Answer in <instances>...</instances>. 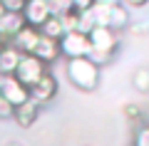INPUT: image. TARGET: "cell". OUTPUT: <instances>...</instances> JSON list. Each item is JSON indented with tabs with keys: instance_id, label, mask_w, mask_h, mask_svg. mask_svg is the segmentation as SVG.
Returning a JSON list of instances; mask_svg holds the SVG:
<instances>
[{
	"instance_id": "cell-4",
	"label": "cell",
	"mask_w": 149,
	"mask_h": 146,
	"mask_svg": "<svg viewBox=\"0 0 149 146\" xmlns=\"http://www.w3.org/2000/svg\"><path fill=\"white\" fill-rule=\"evenodd\" d=\"M0 97L8 102L10 107H20L30 99V92H27L25 84H20L13 74H0Z\"/></svg>"
},
{
	"instance_id": "cell-14",
	"label": "cell",
	"mask_w": 149,
	"mask_h": 146,
	"mask_svg": "<svg viewBox=\"0 0 149 146\" xmlns=\"http://www.w3.org/2000/svg\"><path fill=\"white\" fill-rule=\"evenodd\" d=\"M40 35L52 37V40H62L65 27H62V22H60V17H57V15H50L47 20L42 22V27H40Z\"/></svg>"
},
{
	"instance_id": "cell-10",
	"label": "cell",
	"mask_w": 149,
	"mask_h": 146,
	"mask_svg": "<svg viewBox=\"0 0 149 146\" xmlns=\"http://www.w3.org/2000/svg\"><path fill=\"white\" fill-rule=\"evenodd\" d=\"M22 27H25L22 12H3V15H0V37L5 42H10Z\"/></svg>"
},
{
	"instance_id": "cell-21",
	"label": "cell",
	"mask_w": 149,
	"mask_h": 146,
	"mask_svg": "<svg viewBox=\"0 0 149 146\" xmlns=\"http://www.w3.org/2000/svg\"><path fill=\"white\" fill-rule=\"evenodd\" d=\"M124 116L127 119H139L142 116V107H137V104H124Z\"/></svg>"
},
{
	"instance_id": "cell-19",
	"label": "cell",
	"mask_w": 149,
	"mask_h": 146,
	"mask_svg": "<svg viewBox=\"0 0 149 146\" xmlns=\"http://www.w3.org/2000/svg\"><path fill=\"white\" fill-rule=\"evenodd\" d=\"M25 3H27V0H0V5H3L5 12H22Z\"/></svg>"
},
{
	"instance_id": "cell-25",
	"label": "cell",
	"mask_w": 149,
	"mask_h": 146,
	"mask_svg": "<svg viewBox=\"0 0 149 146\" xmlns=\"http://www.w3.org/2000/svg\"><path fill=\"white\" fill-rule=\"evenodd\" d=\"M95 5H102V8H107V10H112L114 5H119V0H95Z\"/></svg>"
},
{
	"instance_id": "cell-26",
	"label": "cell",
	"mask_w": 149,
	"mask_h": 146,
	"mask_svg": "<svg viewBox=\"0 0 149 146\" xmlns=\"http://www.w3.org/2000/svg\"><path fill=\"white\" fill-rule=\"evenodd\" d=\"M3 45H5V40H3V37H0V50H3Z\"/></svg>"
},
{
	"instance_id": "cell-18",
	"label": "cell",
	"mask_w": 149,
	"mask_h": 146,
	"mask_svg": "<svg viewBox=\"0 0 149 146\" xmlns=\"http://www.w3.org/2000/svg\"><path fill=\"white\" fill-rule=\"evenodd\" d=\"M50 3V10H52V15H62V12L72 10V0H47Z\"/></svg>"
},
{
	"instance_id": "cell-5",
	"label": "cell",
	"mask_w": 149,
	"mask_h": 146,
	"mask_svg": "<svg viewBox=\"0 0 149 146\" xmlns=\"http://www.w3.org/2000/svg\"><path fill=\"white\" fill-rule=\"evenodd\" d=\"M90 45L95 52H102V55H114V50L119 47V37L117 32L112 30V27H95V30L90 32Z\"/></svg>"
},
{
	"instance_id": "cell-13",
	"label": "cell",
	"mask_w": 149,
	"mask_h": 146,
	"mask_svg": "<svg viewBox=\"0 0 149 146\" xmlns=\"http://www.w3.org/2000/svg\"><path fill=\"white\" fill-rule=\"evenodd\" d=\"M127 25H129V10L119 3V5H114L109 10V27L117 32V30H122V27H127Z\"/></svg>"
},
{
	"instance_id": "cell-9",
	"label": "cell",
	"mask_w": 149,
	"mask_h": 146,
	"mask_svg": "<svg viewBox=\"0 0 149 146\" xmlns=\"http://www.w3.org/2000/svg\"><path fill=\"white\" fill-rule=\"evenodd\" d=\"M37 40H40V30H37V27L25 25V27H22V30L10 40V45L15 47V50H20L22 55H32V50H35Z\"/></svg>"
},
{
	"instance_id": "cell-3",
	"label": "cell",
	"mask_w": 149,
	"mask_h": 146,
	"mask_svg": "<svg viewBox=\"0 0 149 146\" xmlns=\"http://www.w3.org/2000/svg\"><path fill=\"white\" fill-rule=\"evenodd\" d=\"M92 50L90 37L82 32H65L60 40V55L65 60H77V57H87Z\"/></svg>"
},
{
	"instance_id": "cell-15",
	"label": "cell",
	"mask_w": 149,
	"mask_h": 146,
	"mask_svg": "<svg viewBox=\"0 0 149 146\" xmlns=\"http://www.w3.org/2000/svg\"><path fill=\"white\" fill-rule=\"evenodd\" d=\"M87 12H90V17H92V22H95V27H109V10H107V8L95 5V3H92V8H90Z\"/></svg>"
},
{
	"instance_id": "cell-1",
	"label": "cell",
	"mask_w": 149,
	"mask_h": 146,
	"mask_svg": "<svg viewBox=\"0 0 149 146\" xmlns=\"http://www.w3.org/2000/svg\"><path fill=\"white\" fill-rule=\"evenodd\" d=\"M65 74L67 79L82 92H95L100 87V64H95L90 57H77L65 62Z\"/></svg>"
},
{
	"instance_id": "cell-27",
	"label": "cell",
	"mask_w": 149,
	"mask_h": 146,
	"mask_svg": "<svg viewBox=\"0 0 149 146\" xmlns=\"http://www.w3.org/2000/svg\"><path fill=\"white\" fill-rule=\"evenodd\" d=\"M3 12H5V10H3V5H0V15H3Z\"/></svg>"
},
{
	"instance_id": "cell-12",
	"label": "cell",
	"mask_w": 149,
	"mask_h": 146,
	"mask_svg": "<svg viewBox=\"0 0 149 146\" xmlns=\"http://www.w3.org/2000/svg\"><path fill=\"white\" fill-rule=\"evenodd\" d=\"M20 57H22L20 50H15L10 42H5L3 50H0V74H15Z\"/></svg>"
},
{
	"instance_id": "cell-8",
	"label": "cell",
	"mask_w": 149,
	"mask_h": 146,
	"mask_svg": "<svg viewBox=\"0 0 149 146\" xmlns=\"http://www.w3.org/2000/svg\"><path fill=\"white\" fill-rule=\"evenodd\" d=\"M32 55L35 57H40L45 64H52V62H57L62 55H60V40H52V37H45V35H40V40H37V45H35V50H32Z\"/></svg>"
},
{
	"instance_id": "cell-6",
	"label": "cell",
	"mask_w": 149,
	"mask_h": 146,
	"mask_svg": "<svg viewBox=\"0 0 149 146\" xmlns=\"http://www.w3.org/2000/svg\"><path fill=\"white\" fill-rule=\"evenodd\" d=\"M27 92H30V99L35 102V104L45 107V104H50V102L57 97V79H55L52 72H47L37 84H32Z\"/></svg>"
},
{
	"instance_id": "cell-22",
	"label": "cell",
	"mask_w": 149,
	"mask_h": 146,
	"mask_svg": "<svg viewBox=\"0 0 149 146\" xmlns=\"http://www.w3.org/2000/svg\"><path fill=\"white\" fill-rule=\"evenodd\" d=\"M13 114H15V107H10L3 97H0V119H13Z\"/></svg>"
},
{
	"instance_id": "cell-24",
	"label": "cell",
	"mask_w": 149,
	"mask_h": 146,
	"mask_svg": "<svg viewBox=\"0 0 149 146\" xmlns=\"http://www.w3.org/2000/svg\"><path fill=\"white\" fill-rule=\"evenodd\" d=\"M119 3H122V5L127 8V10H129V8H134V10H137V8H144V5L149 3V0H119Z\"/></svg>"
},
{
	"instance_id": "cell-16",
	"label": "cell",
	"mask_w": 149,
	"mask_h": 146,
	"mask_svg": "<svg viewBox=\"0 0 149 146\" xmlns=\"http://www.w3.org/2000/svg\"><path fill=\"white\" fill-rule=\"evenodd\" d=\"M60 17V22H62V27H65V32H77V27H80V10H67V12H62V15H57Z\"/></svg>"
},
{
	"instance_id": "cell-20",
	"label": "cell",
	"mask_w": 149,
	"mask_h": 146,
	"mask_svg": "<svg viewBox=\"0 0 149 146\" xmlns=\"http://www.w3.org/2000/svg\"><path fill=\"white\" fill-rule=\"evenodd\" d=\"M134 87L142 89V92L149 89V72H147V69H139V72L134 74Z\"/></svg>"
},
{
	"instance_id": "cell-28",
	"label": "cell",
	"mask_w": 149,
	"mask_h": 146,
	"mask_svg": "<svg viewBox=\"0 0 149 146\" xmlns=\"http://www.w3.org/2000/svg\"><path fill=\"white\" fill-rule=\"evenodd\" d=\"M8 146H17V144H8Z\"/></svg>"
},
{
	"instance_id": "cell-2",
	"label": "cell",
	"mask_w": 149,
	"mask_h": 146,
	"mask_svg": "<svg viewBox=\"0 0 149 146\" xmlns=\"http://www.w3.org/2000/svg\"><path fill=\"white\" fill-rule=\"evenodd\" d=\"M47 72H50L47 64H45L40 57H35V55H22L20 62H17V69H15V74H13V77H15L20 84H25V87L30 89L32 84H37V82H40V79H42Z\"/></svg>"
},
{
	"instance_id": "cell-23",
	"label": "cell",
	"mask_w": 149,
	"mask_h": 146,
	"mask_svg": "<svg viewBox=\"0 0 149 146\" xmlns=\"http://www.w3.org/2000/svg\"><path fill=\"white\" fill-rule=\"evenodd\" d=\"M92 3H95V0H72V5H74V10H80V12L90 10V8H92Z\"/></svg>"
},
{
	"instance_id": "cell-7",
	"label": "cell",
	"mask_w": 149,
	"mask_h": 146,
	"mask_svg": "<svg viewBox=\"0 0 149 146\" xmlns=\"http://www.w3.org/2000/svg\"><path fill=\"white\" fill-rule=\"evenodd\" d=\"M50 15H52V10H50L47 0H27L25 8H22V20H25V25L37 27V30L42 27V22Z\"/></svg>"
},
{
	"instance_id": "cell-11",
	"label": "cell",
	"mask_w": 149,
	"mask_h": 146,
	"mask_svg": "<svg viewBox=\"0 0 149 146\" xmlns=\"http://www.w3.org/2000/svg\"><path fill=\"white\" fill-rule=\"evenodd\" d=\"M40 111H42V107H40V104H35L32 99H27L25 104L15 107V114H13V119H15V124H17V126L27 129V126H32V124L37 121Z\"/></svg>"
},
{
	"instance_id": "cell-17",
	"label": "cell",
	"mask_w": 149,
	"mask_h": 146,
	"mask_svg": "<svg viewBox=\"0 0 149 146\" xmlns=\"http://www.w3.org/2000/svg\"><path fill=\"white\" fill-rule=\"evenodd\" d=\"M132 146H149V124L137 126L134 139H132Z\"/></svg>"
}]
</instances>
